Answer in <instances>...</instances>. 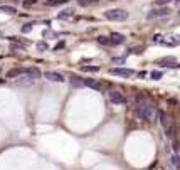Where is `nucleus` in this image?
<instances>
[{"label":"nucleus","mask_w":180,"mask_h":170,"mask_svg":"<svg viewBox=\"0 0 180 170\" xmlns=\"http://www.w3.org/2000/svg\"><path fill=\"white\" fill-rule=\"evenodd\" d=\"M0 12H4V14H10V15H14L15 14V9L12 5H0Z\"/></svg>","instance_id":"2eb2a0df"},{"label":"nucleus","mask_w":180,"mask_h":170,"mask_svg":"<svg viewBox=\"0 0 180 170\" xmlns=\"http://www.w3.org/2000/svg\"><path fill=\"white\" fill-rule=\"evenodd\" d=\"M44 76H46V79H49V81H52V82H64V76H62L61 72L47 71Z\"/></svg>","instance_id":"20e7f679"},{"label":"nucleus","mask_w":180,"mask_h":170,"mask_svg":"<svg viewBox=\"0 0 180 170\" xmlns=\"http://www.w3.org/2000/svg\"><path fill=\"white\" fill-rule=\"evenodd\" d=\"M2 82H5V81H4V79H0V84H2Z\"/></svg>","instance_id":"cd10ccee"},{"label":"nucleus","mask_w":180,"mask_h":170,"mask_svg":"<svg viewBox=\"0 0 180 170\" xmlns=\"http://www.w3.org/2000/svg\"><path fill=\"white\" fill-rule=\"evenodd\" d=\"M158 118H160V123L163 128H168L170 126V121H168V116L165 115V111H158Z\"/></svg>","instance_id":"ddd939ff"},{"label":"nucleus","mask_w":180,"mask_h":170,"mask_svg":"<svg viewBox=\"0 0 180 170\" xmlns=\"http://www.w3.org/2000/svg\"><path fill=\"white\" fill-rule=\"evenodd\" d=\"M170 0H158V2H157V4H160V5H162V4H168Z\"/></svg>","instance_id":"bb28decb"},{"label":"nucleus","mask_w":180,"mask_h":170,"mask_svg":"<svg viewBox=\"0 0 180 170\" xmlns=\"http://www.w3.org/2000/svg\"><path fill=\"white\" fill-rule=\"evenodd\" d=\"M158 64H162V66H168V67H180L175 57H165V59H160Z\"/></svg>","instance_id":"1a4fd4ad"},{"label":"nucleus","mask_w":180,"mask_h":170,"mask_svg":"<svg viewBox=\"0 0 180 170\" xmlns=\"http://www.w3.org/2000/svg\"><path fill=\"white\" fill-rule=\"evenodd\" d=\"M109 72L114 74V76H121V77H130L133 74V71L128 69V67H114V69H111Z\"/></svg>","instance_id":"39448f33"},{"label":"nucleus","mask_w":180,"mask_h":170,"mask_svg":"<svg viewBox=\"0 0 180 170\" xmlns=\"http://www.w3.org/2000/svg\"><path fill=\"white\" fill-rule=\"evenodd\" d=\"M67 0H47V5L52 7V5H57V4H66Z\"/></svg>","instance_id":"aec40b11"},{"label":"nucleus","mask_w":180,"mask_h":170,"mask_svg":"<svg viewBox=\"0 0 180 170\" xmlns=\"http://www.w3.org/2000/svg\"><path fill=\"white\" fill-rule=\"evenodd\" d=\"M170 12L172 10H170L168 7H163V9H158V10H152L146 17H148V19H153V17H163V15H168Z\"/></svg>","instance_id":"6e6552de"},{"label":"nucleus","mask_w":180,"mask_h":170,"mask_svg":"<svg viewBox=\"0 0 180 170\" xmlns=\"http://www.w3.org/2000/svg\"><path fill=\"white\" fill-rule=\"evenodd\" d=\"M96 41H98V44H103V46H108V44H109L108 37H104V36H99Z\"/></svg>","instance_id":"6ab92c4d"},{"label":"nucleus","mask_w":180,"mask_h":170,"mask_svg":"<svg viewBox=\"0 0 180 170\" xmlns=\"http://www.w3.org/2000/svg\"><path fill=\"white\" fill-rule=\"evenodd\" d=\"M0 69H2V67H0Z\"/></svg>","instance_id":"c85d7f7f"},{"label":"nucleus","mask_w":180,"mask_h":170,"mask_svg":"<svg viewBox=\"0 0 180 170\" xmlns=\"http://www.w3.org/2000/svg\"><path fill=\"white\" fill-rule=\"evenodd\" d=\"M136 113L140 115V118L146 120V121H152V120L155 118V113H157V109H155L153 103H150V101H143V103H138Z\"/></svg>","instance_id":"f257e3e1"},{"label":"nucleus","mask_w":180,"mask_h":170,"mask_svg":"<svg viewBox=\"0 0 180 170\" xmlns=\"http://www.w3.org/2000/svg\"><path fill=\"white\" fill-rule=\"evenodd\" d=\"M71 15H72V10L69 9V10H64L62 14H59V15H57V19H67V17H71Z\"/></svg>","instance_id":"a211bd4d"},{"label":"nucleus","mask_w":180,"mask_h":170,"mask_svg":"<svg viewBox=\"0 0 180 170\" xmlns=\"http://www.w3.org/2000/svg\"><path fill=\"white\" fill-rule=\"evenodd\" d=\"M71 86L72 88H82V79L79 76H71Z\"/></svg>","instance_id":"4468645a"},{"label":"nucleus","mask_w":180,"mask_h":170,"mask_svg":"<svg viewBox=\"0 0 180 170\" xmlns=\"http://www.w3.org/2000/svg\"><path fill=\"white\" fill-rule=\"evenodd\" d=\"M108 96H109V101H111L113 104H125L126 103L125 94L121 93V91H118V89H111Z\"/></svg>","instance_id":"7ed1b4c3"},{"label":"nucleus","mask_w":180,"mask_h":170,"mask_svg":"<svg viewBox=\"0 0 180 170\" xmlns=\"http://www.w3.org/2000/svg\"><path fill=\"white\" fill-rule=\"evenodd\" d=\"M162 76H163V72H162V71H152V72H150V77H152L153 81H158Z\"/></svg>","instance_id":"f3484780"},{"label":"nucleus","mask_w":180,"mask_h":170,"mask_svg":"<svg viewBox=\"0 0 180 170\" xmlns=\"http://www.w3.org/2000/svg\"><path fill=\"white\" fill-rule=\"evenodd\" d=\"M32 27H34V24H32V22H31V24H26V26L22 27V32H24V34H27V32L32 31Z\"/></svg>","instance_id":"4be33fe9"},{"label":"nucleus","mask_w":180,"mask_h":170,"mask_svg":"<svg viewBox=\"0 0 180 170\" xmlns=\"http://www.w3.org/2000/svg\"><path fill=\"white\" fill-rule=\"evenodd\" d=\"M108 41H109V44H113V46H120V44L125 42V36H121L118 32H113V34L108 37Z\"/></svg>","instance_id":"0eeeda50"},{"label":"nucleus","mask_w":180,"mask_h":170,"mask_svg":"<svg viewBox=\"0 0 180 170\" xmlns=\"http://www.w3.org/2000/svg\"><path fill=\"white\" fill-rule=\"evenodd\" d=\"M12 51H26V46H22V44H12Z\"/></svg>","instance_id":"5701e85b"},{"label":"nucleus","mask_w":180,"mask_h":170,"mask_svg":"<svg viewBox=\"0 0 180 170\" xmlns=\"http://www.w3.org/2000/svg\"><path fill=\"white\" fill-rule=\"evenodd\" d=\"M172 165H173V167H179V155H173V157H172Z\"/></svg>","instance_id":"393cba45"},{"label":"nucleus","mask_w":180,"mask_h":170,"mask_svg":"<svg viewBox=\"0 0 180 170\" xmlns=\"http://www.w3.org/2000/svg\"><path fill=\"white\" fill-rule=\"evenodd\" d=\"M82 84L87 86V88H93V89H99L101 88V84H99L96 79H82Z\"/></svg>","instance_id":"9b49d317"},{"label":"nucleus","mask_w":180,"mask_h":170,"mask_svg":"<svg viewBox=\"0 0 180 170\" xmlns=\"http://www.w3.org/2000/svg\"><path fill=\"white\" fill-rule=\"evenodd\" d=\"M34 79H32L31 76H27L26 72H24V76H19L17 77V81H15V84L17 86H31V84H34Z\"/></svg>","instance_id":"423d86ee"},{"label":"nucleus","mask_w":180,"mask_h":170,"mask_svg":"<svg viewBox=\"0 0 180 170\" xmlns=\"http://www.w3.org/2000/svg\"><path fill=\"white\" fill-rule=\"evenodd\" d=\"M81 71H84V72H98L99 67L98 66H82Z\"/></svg>","instance_id":"dca6fc26"},{"label":"nucleus","mask_w":180,"mask_h":170,"mask_svg":"<svg viewBox=\"0 0 180 170\" xmlns=\"http://www.w3.org/2000/svg\"><path fill=\"white\" fill-rule=\"evenodd\" d=\"M24 72H26L27 76H31L32 79H34V81L41 77V72H39V69H36V67H29V69H26Z\"/></svg>","instance_id":"f8f14e48"},{"label":"nucleus","mask_w":180,"mask_h":170,"mask_svg":"<svg viewBox=\"0 0 180 170\" xmlns=\"http://www.w3.org/2000/svg\"><path fill=\"white\" fill-rule=\"evenodd\" d=\"M104 17L108 19V20H125L126 17H128V12L123 10V9H113V10H106L104 12Z\"/></svg>","instance_id":"f03ea898"},{"label":"nucleus","mask_w":180,"mask_h":170,"mask_svg":"<svg viewBox=\"0 0 180 170\" xmlns=\"http://www.w3.org/2000/svg\"><path fill=\"white\" fill-rule=\"evenodd\" d=\"M37 49H39V51H47L49 46H47V42H39V44H37Z\"/></svg>","instance_id":"b1692460"},{"label":"nucleus","mask_w":180,"mask_h":170,"mask_svg":"<svg viewBox=\"0 0 180 170\" xmlns=\"http://www.w3.org/2000/svg\"><path fill=\"white\" fill-rule=\"evenodd\" d=\"M59 47H64V42H59V44H57V46L54 47V49H56V51H59Z\"/></svg>","instance_id":"a878e982"},{"label":"nucleus","mask_w":180,"mask_h":170,"mask_svg":"<svg viewBox=\"0 0 180 170\" xmlns=\"http://www.w3.org/2000/svg\"><path fill=\"white\" fill-rule=\"evenodd\" d=\"M36 2H37V0H24V2H22V5L26 7V9H29V7H32Z\"/></svg>","instance_id":"412c9836"},{"label":"nucleus","mask_w":180,"mask_h":170,"mask_svg":"<svg viewBox=\"0 0 180 170\" xmlns=\"http://www.w3.org/2000/svg\"><path fill=\"white\" fill-rule=\"evenodd\" d=\"M24 67H14V69H10V71L7 72V77L9 79H14V77H19V76H22L24 74Z\"/></svg>","instance_id":"9d476101"}]
</instances>
